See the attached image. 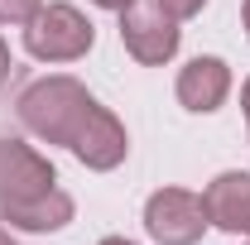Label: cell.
Returning a JSON list of instances; mask_svg holds the SVG:
<instances>
[{
	"instance_id": "cell-11",
	"label": "cell",
	"mask_w": 250,
	"mask_h": 245,
	"mask_svg": "<svg viewBox=\"0 0 250 245\" xmlns=\"http://www.w3.org/2000/svg\"><path fill=\"white\" fill-rule=\"evenodd\" d=\"M202 5H207V0H159V10L173 15V20H192V15H202Z\"/></svg>"
},
{
	"instance_id": "cell-17",
	"label": "cell",
	"mask_w": 250,
	"mask_h": 245,
	"mask_svg": "<svg viewBox=\"0 0 250 245\" xmlns=\"http://www.w3.org/2000/svg\"><path fill=\"white\" fill-rule=\"evenodd\" d=\"M0 245H15V236H10V231H5V226H0Z\"/></svg>"
},
{
	"instance_id": "cell-5",
	"label": "cell",
	"mask_w": 250,
	"mask_h": 245,
	"mask_svg": "<svg viewBox=\"0 0 250 245\" xmlns=\"http://www.w3.org/2000/svg\"><path fill=\"white\" fill-rule=\"evenodd\" d=\"M53 187H58V173H53V163L43 154H34L29 144L0 135V212L24 207V202L53 192Z\"/></svg>"
},
{
	"instance_id": "cell-1",
	"label": "cell",
	"mask_w": 250,
	"mask_h": 245,
	"mask_svg": "<svg viewBox=\"0 0 250 245\" xmlns=\"http://www.w3.org/2000/svg\"><path fill=\"white\" fill-rule=\"evenodd\" d=\"M101 106L77 77H39L20 92V121L29 135H39L43 144H67L82 135V125L92 121V111Z\"/></svg>"
},
{
	"instance_id": "cell-14",
	"label": "cell",
	"mask_w": 250,
	"mask_h": 245,
	"mask_svg": "<svg viewBox=\"0 0 250 245\" xmlns=\"http://www.w3.org/2000/svg\"><path fill=\"white\" fill-rule=\"evenodd\" d=\"M241 106H246V125H250V77H246V87H241Z\"/></svg>"
},
{
	"instance_id": "cell-4",
	"label": "cell",
	"mask_w": 250,
	"mask_h": 245,
	"mask_svg": "<svg viewBox=\"0 0 250 245\" xmlns=\"http://www.w3.org/2000/svg\"><path fill=\"white\" fill-rule=\"evenodd\" d=\"M121 43H125V53H130L135 62L159 67V62H168L173 53H178V20L164 15L159 0L154 5L135 0V5L121 10Z\"/></svg>"
},
{
	"instance_id": "cell-16",
	"label": "cell",
	"mask_w": 250,
	"mask_h": 245,
	"mask_svg": "<svg viewBox=\"0 0 250 245\" xmlns=\"http://www.w3.org/2000/svg\"><path fill=\"white\" fill-rule=\"evenodd\" d=\"M241 20H246V34H250V0L241 5Z\"/></svg>"
},
{
	"instance_id": "cell-3",
	"label": "cell",
	"mask_w": 250,
	"mask_h": 245,
	"mask_svg": "<svg viewBox=\"0 0 250 245\" xmlns=\"http://www.w3.org/2000/svg\"><path fill=\"white\" fill-rule=\"evenodd\" d=\"M207 226H212L207 202L188 187H159L145 202V231L159 245H197Z\"/></svg>"
},
{
	"instance_id": "cell-8",
	"label": "cell",
	"mask_w": 250,
	"mask_h": 245,
	"mask_svg": "<svg viewBox=\"0 0 250 245\" xmlns=\"http://www.w3.org/2000/svg\"><path fill=\"white\" fill-rule=\"evenodd\" d=\"M226 92H231V67L221 58H192L178 72V101H183V111L207 116V111H217L226 101Z\"/></svg>"
},
{
	"instance_id": "cell-15",
	"label": "cell",
	"mask_w": 250,
	"mask_h": 245,
	"mask_svg": "<svg viewBox=\"0 0 250 245\" xmlns=\"http://www.w3.org/2000/svg\"><path fill=\"white\" fill-rule=\"evenodd\" d=\"M96 245H130L125 236H106V241H96Z\"/></svg>"
},
{
	"instance_id": "cell-6",
	"label": "cell",
	"mask_w": 250,
	"mask_h": 245,
	"mask_svg": "<svg viewBox=\"0 0 250 245\" xmlns=\"http://www.w3.org/2000/svg\"><path fill=\"white\" fill-rule=\"evenodd\" d=\"M72 154L87 168H96V173H111L116 163H125V154H130V135H125V125L106 106H96L92 121L82 125V135L72 140Z\"/></svg>"
},
{
	"instance_id": "cell-10",
	"label": "cell",
	"mask_w": 250,
	"mask_h": 245,
	"mask_svg": "<svg viewBox=\"0 0 250 245\" xmlns=\"http://www.w3.org/2000/svg\"><path fill=\"white\" fill-rule=\"evenodd\" d=\"M43 10V0H0V24H29L34 15Z\"/></svg>"
},
{
	"instance_id": "cell-13",
	"label": "cell",
	"mask_w": 250,
	"mask_h": 245,
	"mask_svg": "<svg viewBox=\"0 0 250 245\" xmlns=\"http://www.w3.org/2000/svg\"><path fill=\"white\" fill-rule=\"evenodd\" d=\"M92 5H101V10H116V15H121L125 5H135V0H92Z\"/></svg>"
},
{
	"instance_id": "cell-9",
	"label": "cell",
	"mask_w": 250,
	"mask_h": 245,
	"mask_svg": "<svg viewBox=\"0 0 250 245\" xmlns=\"http://www.w3.org/2000/svg\"><path fill=\"white\" fill-rule=\"evenodd\" d=\"M5 221L10 226H20V231H62L67 221H72V197L53 187V192H43V197H34L24 207H5Z\"/></svg>"
},
{
	"instance_id": "cell-12",
	"label": "cell",
	"mask_w": 250,
	"mask_h": 245,
	"mask_svg": "<svg viewBox=\"0 0 250 245\" xmlns=\"http://www.w3.org/2000/svg\"><path fill=\"white\" fill-rule=\"evenodd\" d=\"M10 67H15V62H10V48H5V39H0V87L10 82Z\"/></svg>"
},
{
	"instance_id": "cell-2",
	"label": "cell",
	"mask_w": 250,
	"mask_h": 245,
	"mask_svg": "<svg viewBox=\"0 0 250 245\" xmlns=\"http://www.w3.org/2000/svg\"><path fill=\"white\" fill-rule=\"evenodd\" d=\"M92 43L96 29L77 5H43L24 24V48L39 62H77L92 53Z\"/></svg>"
},
{
	"instance_id": "cell-7",
	"label": "cell",
	"mask_w": 250,
	"mask_h": 245,
	"mask_svg": "<svg viewBox=\"0 0 250 245\" xmlns=\"http://www.w3.org/2000/svg\"><path fill=\"white\" fill-rule=\"evenodd\" d=\"M202 202H207L212 226L250 241V173H236V168L231 173H217L207 183V192H202Z\"/></svg>"
}]
</instances>
